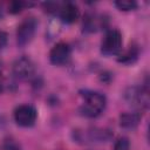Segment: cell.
Wrapping results in <instances>:
<instances>
[{
    "label": "cell",
    "instance_id": "6da1fadb",
    "mask_svg": "<svg viewBox=\"0 0 150 150\" xmlns=\"http://www.w3.org/2000/svg\"><path fill=\"white\" fill-rule=\"evenodd\" d=\"M81 96L83 98V104L80 108V111L83 116L93 118L103 112L107 104V100L103 94L93 90H82Z\"/></svg>",
    "mask_w": 150,
    "mask_h": 150
},
{
    "label": "cell",
    "instance_id": "7a4b0ae2",
    "mask_svg": "<svg viewBox=\"0 0 150 150\" xmlns=\"http://www.w3.org/2000/svg\"><path fill=\"white\" fill-rule=\"evenodd\" d=\"M38 19L34 16L25 18L16 29V43L19 47H25L32 42L38 30Z\"/></svg>",
    "mask_w": 150,
    "mask_h": 150
},
{
    "label": "cell",
    "instance_id": "3957f363",
    "mask_svg": "<svg viewBox=\"0 0 150 150\" xmlns=\"http://www.w3.org/2000/svg\"><path fill=\"white\" fill-rule=\"evenodd\" d=\"M122 34L118 29H110L105 33L101 42V53L105 56L117 55L122 50Z\"/></svg>",
    "mask_w": 150,
    "mask_h": 150
},
{
    "label": "cell",
    "instance_id": "277c9868",
    "mask_svg": "<svg viewBox=\"0 0 150 150\" xmlns=\"http://www.w3.org/2000/svg\"><path fill=\"white\" fill-rule=\"evenodd\" d=\"M38 118L36 109L30 104H21L14 110V121L19 127H33Z\"/></svg>",
    "mask_w": 150,
    "mask_h": 150
},
{
    "label": "cell",
    "instance_id": "5b68a950",
    "mask_svg": "<svg viewBox=\"0 0 150 150\" xmlns=\"http://www.w3.org/2000/svg\"><path fill=\"white\" fill-rule=\"evenodd\" d=\"M124 100L136 108L146 109L149 107V94L143 87H129L124 91Z\"/></svg>",
    "mask_w": 150,
    "mask_h": 150
},
{
    "label": "cell",
    "instance_id": "8992f818",
    "mask_svg": "<svg viewBox=\"0 0 150 150\" xmlns=\"http://www.w3.org/2000/svg\"><path fill=\"white\" fill-rule=\"evenodd\" d=\"M71 56V49L66 42H57L49 52V61L54 66H63L68 63Z\"/></svg>",
    "mask_w": 150,
    "mask_h": 150
},
{
    "label": "cell",
    "instance_id": "52a82bcc",
    "mask_svg": "<svg viewBox=\"0 0 150 150\" xmlns=\"http://www.w3.org/2000/svg\"><path fill=\"white\" fill-rule=\"evenodd\" d=\"M34 62L27 56L18 57L13 63V74L19 79H28L34 74Z\"/></svg>",
    "mask_w": 150,
    "mask_h": 150
},
{
    "label": "cell",
    "instance_id": "ba28073f",
    "mask_svg": "<svg viewBox=\"0 0 150 150\" xmlns=\"http://www.w3.org/2000/svg\"><path fill=\"white\" fill-rule=\"evenodd\" d=\"M57 14H59L60 19L62 20V22L71 25L77 21L79 16H80V11H79L77 6L73 2H62Z\"/></svg>",
    "mask_w": 150,
    "mask_h": 150
},
{
    "label": "cell",
    "instance_id": "9c48e42d",
    "mask_svg": "<svg viewBox=\"0 0 150 150\" xmlns=\"http://www.w3.org/2000/svg\"><path fill=\"white\" fill-rule=\"evenodd\" d=\"M142 120V115L138 111L132 112H123L120 115V125L123 129H135Z\"/></svg>",
    "mask_w": 150,
    "mask_h": 150
},
{
    "label": "cell",
    "instance_id": "30bf717a",
    "mask_svg": "<svg viewBox=\"0 0 150 150\" xmlns=\"http://www.w3.org/2000/svg\"><path fill=\"white\" fill-rule=\"evenodd\" d=\"M102 19H103L102 16H98L96 14H87L86 19L83 21V30L84 32H89V33L96 32L103 25V20Z\"/></svg>",
    "mask_w": 150,
    "mask_h": 150
},
{
    "label": "cell",
    "instance_id": "8fae6325",
    "mask_svg": "<svg viewBox=\"0 0 150 150\" xmlns=\"http://www.w3.org/2000/svg\"><path fill=\"white\" fill-rule=\"evenodd\" d=\"M139 55V50L137 48V46H129V48L121 53L118 56V62L124 63V64H132L134 62H136V60L138 59Z\"/></svg>",
    "mask_w": 150,
    "mask_h": 150
},
{
    "label": "cell",
    "instance_id": "7c38bea8",
    "mask_svg": "<svg viewBox=\"0 0 150 150\" xmlns=\"http://www.w3.org/2000/svg\"><path fill=\"white\" fill-rule=\"evenodd\" d=\"M114 5L120 9V11H123V12H129V11H134L137 8V2L134 1V0H118V1H115Z\"/></svg>",
    "mask_w": 150,
    "mask_h": 150
},
{
    "label": "cell",
    "instance_id": "4fadbf2b",
    "mask_svg": "<svg viewBox=\"0 0 150 150\" xmlns=\"http://www.w3.org/2000/svg\"><path fill=\"white\" fill-rule=\"evenodd\" d=\"M114 150H130V142L128 137H120L114 145Z\"/></svg>",
    "mask_w": 150,
    "mask_h": 150
},
{
    "label": "cell",
    "instance_id": "5bb4252c",
    "mask_svg": "<svg viewBox=\"0 0 150 150\" xmlns=\"http://www.w3.org/2000/svg\"><path fill=\"white\" fill-rule=\"evenodd\" d=\"M26 6H30V4H27V2H22V1H14L9 6V12L11 13H19L20 11H22L23 7Z\"/></svg>",
    "mask_w": 150,
    "mask_h": 150
},
{
    "label": "cell",
    "instance_id": "9a60e30c",
    "mask_svg": "<svg viewBox=\"0 0 150 150\" xmlns=\"http://www.w3.org/2000/svg\"><path fill=\"white\" fill-rule=\"evenodd\" d=\"M7 40H8L7 33L4 32L2 29H0V52L6 47V45H7Z\"/></svg>",
    "mask_w": 150,
    "mask_h": 150
},
{
    "label": "cell",
    "instance_id": "2e32d148",
    "mask_svg": "<svg viewBox=\"0 0 150 150\" xmlns=\"http://www.w3.org/2000/svg\"><path fill=\"white\" fill-rule=\"evenodd\" d=\"M2 16H4V13H2V9H1V8H0V19H1V18H2Z\"/></svg>",
    "mask_w": 150,
    "mask_h": 150
}]
</instances>
